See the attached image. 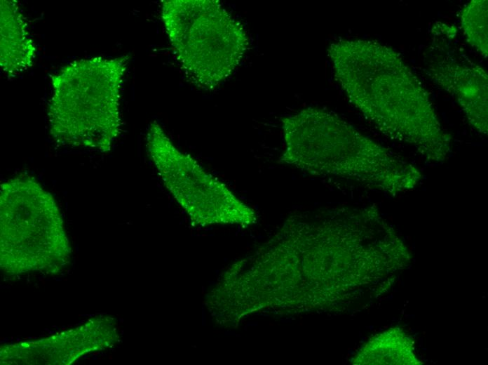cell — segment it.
Masks as SVG:
<instances>
[{
	"label": "cell",
	"instance_id": "cell-2",
	"mask_svg": "<svg viewBox=\"0 0 488 365\" xmlns=\"http://www.w3.org/2000/svg\"><path fill=\"white\" fill-rule=\"evenodd\" d=\"M327 54L348 100L381 133L412 146L428 161L448 158L451 135L397 51L377 41L341 39L329 46Z\"/></svg>",
	"mask_w": 488,
	"mask_h": 365
},
{
	"label": "cell",
	"instance_id": "cell-8",
	"mask_svg": "<svg viewBox=\"0 0 488 365\" xmlns=\"http://www.w3.org/2000/svg\"><path fill=\"white\" fill-rule=\"evenodd\" d=\"M454 25L437 22L423 52L425 70L431 79L457 101L470 124L479 133L488 131V77L455 44Z\"/></svg>",
	"mask_w": 488,
	"mask_h": 365
},
{
	"label": "cell",
	"instance_id": "cell-6",
	"mask_svg": "<svg viewBox=\"0 0 488 365\" xmlns=\"http://www.w3.org/2000/svg\"><path fill=\"white\" fill-rule=\"evenodd\" d=\"M162 20L189 80L212 90L229 77L249 45L242 24L217 0H165Z\"/></svg>",
	"mask_w": 488,
	"mask_h": 365
},
{
	"label": "cell",
	"instance_id": "cell-11",
	"mask_svg": "<svg viewBox=\"0 0 488 365\" xmlns=\"http://www.w3.org/2000/svg\"><path fill=\"white\" fill-rule=\"evenodd\" d=\"M414 342L399 328L370 338L358 350L353 364H422L414 354Z\"/></svg>",
	"mask_w": 488,
	"mask_h": 365
},
{
	"label": "cell",
	"instance_id": "cell-5",
	"mask_svg": "<svg viewBox=\"0 0 488 365\" xmlns=\"http://www.w3.org/2000/svg\"><path fill=\"white\" fill-rule=\"evenodd\" d=\"M71 248L57 204L34 178L20 175L1 185L0 266L11 275L55 274Z\"/></svg>",
	"mask_w": 488,
	"mask_h": 365
},
{
	"label": "cell",
	"instance_id": "cell-7",
	"mask_svg": "<svg viewBox=\"0 0 488 365\" xmlns=\"http://www.w3.org/2000/svg\"><path fill=\"white\" fill-rule=\"evenodd\" d=\"M146 142L165 187L195 224L255 223L254 210L191 155L181 152L156 121L149 125Z\"/></svg>",
	"mask_w": 488,
	"mask_h": 365
},
{
	"label": "cell",
	"instance_id": "cell-12",
	"mask_svg": "<svg viewBox=\"0 0 488 365\" xmlns=\"http://www.w3.org/2000/svg\"><path fill=\"white\" fill-rule=\"evenodd\" d=\"M487 0H473L463 8L460 20L467 42L484 58L488 55Z\"/></svg>",
	"mask_w": 488,
	"mask_h": 365
},
{
	"label": "cell",
	"instance_id": "cell-4",
	"mask_svg": "<svg viewBox=\"0 0 488 365\" xmlns=\"http://www.w3.org/2000/svg\"><path fill=\"white\" fill-rule=\"evenodd\" d=\"M129 55L74 60L51 76L48 105L58 144L109 152L121 133V89Z\"/></svg>",
	"mask_w": 488,
	"mask_h": 365
},
{
	"label": "cell",
	"instance_id": "cell-3",
	"mask_svg": "<svg viewBox=\"0 0 488 365\" xmlns=\"http://www.w3.org/2000/svg\"><path fill=\"white\" fill-rule=\"evenodd\" d=\"M280 126L283 165L353 180L393 196L413 190L422 178L416 166L327 109H302L283 117Z\"/></svg>",
	"mask_w": 488,
	"mask_h": 365
},
{
	"label": "cell",
	"instance_id": "cell-1",
	"mask_svg": "<svg viewBox=\"0 0 488 365\" xmlns=\"http://www.w3.org/2000/svg\"><path fill=\"white\" fill-rule=\"evenodd\" d=\"M365 267L362 237L344 207L292 214L250 260L236 264L243 307L279 314L332 310L359 297Z\"/></svg>",
	"mask_w": 488,
	"mask_h": 365
},
{
	"label": "cell",
	"instance_id": "cell-10",
	"mask_svg": "<svg viewBox=\"0 0 488 365\" xmlns=\"http://www.w3.org/2000/svg\"><path fill=\"white\" fill-rule=\"evenodd\" d=\"M0 2V66L4 73L13 76L32 65L36 46L18 3Z\"/></svg>",
	"mask_w": 488,
	"mask_h": 365
},
{
	"label": "cell",
	"instance_id": "cell-9",
	"mask_svg": "<svg viewBox=\"0 0 488 365\" xmlns=\"http://www.w3.org/2000/svg\"><path fill=\"white\" fill-rule=\"evenodd\" d=\"M118 339L114 319L95 317L74 329L46 338L2 347L1 364L67 365L86 353L112 346Z\"/></svg>",
	"mask_w": 488,
	"mask_h": 365
}]
</instances>
